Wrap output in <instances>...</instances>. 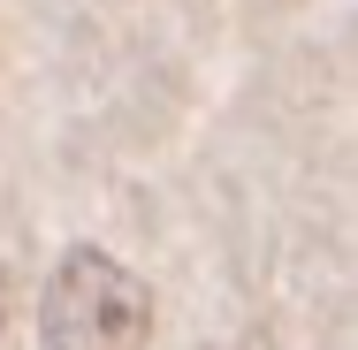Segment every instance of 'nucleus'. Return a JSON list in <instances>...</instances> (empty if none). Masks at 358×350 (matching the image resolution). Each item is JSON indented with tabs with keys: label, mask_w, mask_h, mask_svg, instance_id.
Wrapping results in <instances>:
<instances>
[{
	"label": "nucleus",
	"mask_w": 358,
	"mask_h": 350,
	"mask_svg": "<svg viewBox=\"0 0 358 350\" xmlns=\"http://www.w3.org/2000/svg\"><path fill=\"white\" fill-rule=\"evenodd\" d=\"M152 289L107 251H69L38 297V350H145Z\"/></svg>",
	"instance_id": "f257e3e1"
},
{
	"label": "nucleus",
	"mask_w": 358,
	"mask_h": 350,
	"mask_svg": "<svg viewBox=\"0 0 358 350\" xmlns=\"http://www.w3.org/2000/svg\"><path fill=\"white\" fill-rule=\"evenodd\" d=\"M0 328H8V282H0Z\"/></svg>",
	"instance_id": "f03ea898"
}]
</instances>
